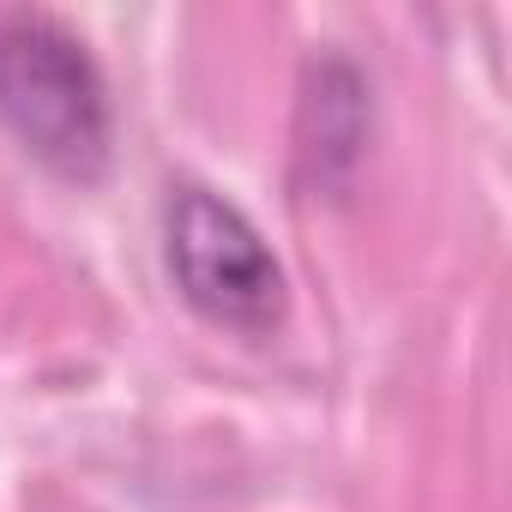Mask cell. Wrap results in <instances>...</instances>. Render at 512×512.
I'll list each match as a JSON object with an SVG mask.
<instances>
[{"instance_id":"obj_1","label":"cell","mask_w":512,"mask_h":512,"mask_svg":"<svg viewBox=\"0 0 512 512\" xmlns=\"http://www.w3.org/2000/svg\"><path fill=\"white\" fill-rule=\"evenodd\" d=\"M0 127L61 181H97L115 151V109L85 37L43 7H0Z\"/></svg>"},{"instance_id":"obj_2","label":"cell","mask_w":512,"mask_h":512,"mask_svg":"<svg viewBox=\"0 0 512 512\" xmlns=\"http://www.w3.org/2000/svg\"><path fill=\"white\" fill-rule=\"evenodd\" d=\"M163 260L175 296L223 332L266 338L290 314V284L266 235L247 223L241 205H229L199 181L175 187L163 205Z\"/></svg>"},{"instance_id":"obj_3","label":"cell","mask_w":512,"mask_h":512,"mask_svg":"<svg viewBox=\"0 0 512 512\" xmlns=\"http://www.w3.org/2000/svg\"><path fill=\"white\" fill-rule=\"evenodd\" d=\"M368 145V79L350 61L308 67L302 121H296V163L302 181L320 193H344Z\"/></svg>"}]
</instances>
